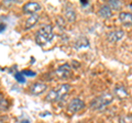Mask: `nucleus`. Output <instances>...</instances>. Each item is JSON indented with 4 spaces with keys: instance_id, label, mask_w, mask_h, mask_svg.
Returning a JSON list of instances; mask_svg holds the SVG:
<instances>
[{
    "instance_id": "nucleus-1",
    "label": "nucleus",
    "mask_w": 132,
    "mask_h": 123,
    "mask_svg": "<svg viewBox=\"0 0 132 123\" xmlns=\"http://www.w3.org/2000/svg\"><path fill=\"white\" fill-rule=\"evenodd\" d=\"M72 89V86L69 84H62L59 87L53 88L52 90H50L48 93L46 95V101L53 102V101H61L69 93Z\"/></svg>"
},
{
    "instance_id": "nucleus-5",
    "label": "nucleus",
    "mask_w": 132,
    "mask_h": 123,
    "mask_svg": "<svg viewBox=\"0 0 132 123\" xmlns=\"http://www.w3.org/2000/svg\"><path fill=\"white\" fill-rule=\"evenodd\" d=\"M71 67H69V65H62L61 67H59L55 71V76L57 78L60 79H65V78H68L69 76H71Z\"/></svg>"
},
{
    "instance_id": "nucleus-4",
    "label": "nucleus",
    "mask_w": 132,
    "mask_h": 123,
    "mask_svg": "<svg viewBox=\"0 0 132 123\" xmlns=\"http://www.w3.org/2000/svg\"><path fill=\"white\" fill-rule=\"evenodd\" d=\"M84 107H85V102L81 99H79V98H75V99L71 100V102L68 103L67 111L69 113H77V112H79L80 110L84 109Z\"/></svg>"
},
{
    "instance_id": "nucleus-6",
    "label": "nucleus",
    "mask_w": 132,
    "mask_h": 123,
    "mask_svg": "<svg viewBox=\"0 0 132 123\" xmlns=\"http://www.w3.org/2000/svg\"><path fill=\"white\" fill-rule=\"evenodd\" d=\"M126 35V32L123 30H114V31H111L107 34V40L111 43H116L118 41L122 40Z\"/></svg>"
},
{
    "instance_id": "nucleus-18",
    "label": "nucleus",
    "mask_w": 132,
    "mask_h": 123,
    "mask_svg": "<svg viewBox=\"0 0 132 123\" xmlns=\"http://www.w3.org/2000/svg\"><path fill=\"white\" fill-rule=\"evenodd\" d=\"M80 3H81L82 6H86V5H88V2H87V1H80Z\"/></svg>"
},
{
    "instance_id": "nucleus-15",
    "label": "nucleus",
    "mask_w": 132,
    "mask_h": 123,
    "mask_svg": "<svg viewBox=\"0 0 132 123\" xmlns=\"http://www.w3.org/2000/svg\"><path fill=\"white\" fill-rule=\"evenodd\" d=\"M7 108H8V101L1 98L0 99V111H5V110H7Z\"/></svg>"
},
{
    "instance_id": "nucleus-19",
    "label": "nucleus",
    "mask_w": 132,
    "mask_h": 123,
    "mask_svg": "<svg viewBox=\"0 0 132 123\" xmlns=\"http://www.w3.org/2000/svg\"><path fill=\"white\" fill-rule=\"evenodd\" d=\"M21 123H30V122H29V121H28V120H24V121H22V122H21Z\"/></svg>"
},
{
    "instance_id": "nucleus-14",
    "label": "nucleus",
    "mask_w": 132,
    "mask_h": 123,
    "mask_svg": "<svg viewBox=\"0 0 132 123\" xmlns=\"http://www.w3.org/2000/svg\"><path fill=\"white\" fill-rule=\"evenodd\" d=\"M108 6L111 8V10H118L121 7V2L117 1V0H112V1H109Z\"/></svg>"
},
{
    "instance_id": "nucleus-13",
    "label": "nucleus",
    "mask_w": 132,
    "mask_h": 123,
    "mask_svg": "<svg viewBox=\"0 0 132 123\" xmlns=\"http://www.w3.org/2000/svg\"><path fill=\"white\" fill-rule=\"evenodd\" d=\"M38 21H39V15H36V14L30 15V17L27 19V21H26V29L33 28L36 23H38Z\"/></svg>"
},
{
    "instance_id": "nucleus-3",
    "label": "nucleus",
    "mask_w": 132,
    "mask_h": 123,
    "mask_svg": "<svg viewBox=\"0 0 132 123\" xmlns=\"http://www.w3.org/2000/svg\"><path fill=\"white\" fill-rule=\"evenodd\" d=\"M113 100V96L112 93L110 92H105L102 93L101 96H99L97 98L90 102V108L94 109V110H100V109H104L106 106L110 104Z\"/></svg>"
},
{
    "instance_id": "nucleus-10",
    "label": "nucleus",
    "mask_w": 132,
    "mask_h": 123,
    "mask_svg": "<svg viewBox=\"0 0 132 123\" xmlns=\"http://www.w3.org/2000/svg\"><path fill=\"white\" fill-rule=\"evenodd\" d=\"M46 89H47L46 84H44V83H36V84H34V85H33L32 87L30 88V92L32 93V95L38 96V95H41V93H43Z\"/></svg>"
},
{
    "instance_id": "nucleus-2",
    "label": "nucleus",
    "mask_w": 132,
    "mask_h": 123,
    "mask_svg": "<svg viewBox=\"0 0 132 123\" xmlns=\"http://www.w3.org/2000/svg\"><path fill=\"white\" fill-rule=\"evenodd\" d=\"M53 39V28L51 25H43L35 33V42L39 45H45Z\"/></svg>"
},
{
    "instance_id": "nucleus-11",
    "label": "nucleus",
    "mask_w": 132,
    "mask_h": 123,
    "mask_svg": "<svg viewBox=\"0 0 132 123\" xmlns=\"http://www.w3.org/2000/svg\"><path fill=\"white\" fill-rule=\"evenodd\" d=\"M64 19L68 22H74L76 20V12L72 7H66L64 10Z\"/></svg>"
},
{
    "instance_id": "nucleus-16",
    "label": "nucleus",
    "mask_w": 132,
    "mask_h": 123,
    "mask_svg": "<svg viewBox=\"0 0 132 123\" xmlns=\"http://www.w3.org/2000/svg\"><path fill=\"white\" fill-rule=\"evenodd\" d=\"M14 77H15V79L18 80L19 83H24V81H26V78L23 77L22 73H16L15 75H14Z\"/></svg>"
},
{
    "instance_id": "nucleus-7",
    "label": "nucleus",
    "mask_w": 132,
    "mask_h": 123,
    "mask_svg": "<svg viewBox=\"0 0 132 123\" xmlns=\"http://www.w3.org/2000/svg\"><path fill=\"white\" fill-rule=\"evenodd\" d=\"M22 10L24 13H28V14H34L36 12H39L41 10V5L38 2H28L23 6Z\"/></svg>"
},
{
    "instance_id": "nucleus-8",
    "label": "nucleus",
    "mask_w": 132,
    "mask_h": 123,
    "mask_svg": "<svg viewBox=\"0 0 132 123\" xmlns=\"http://www.w3.org/2000/svg\"><path fill=\"white\" fill-rule=\"evenodd\" d=\"M113 93H114V96L120 100H126V99H128V97H129L128 90L126 89V87H123L121 85L116 86L113 89Z\"/></svg>"
},
{
    "instance_id": "nucleus-12",
    "label": "nucleus",
    "mask_w": 132,
    "mask_h": 123,
    "mask_svg": "<svg viewBox=\"0 0 132 123\" xmlns=\"http://www.w3.org/2000/svg\"><path fill=\"white\" fill-rule=\"evenodd\" d=\"M99 15H100L101 18H110L111 15H112V10H111V8L108 6V5H104L100 7V9H99Z\"/></svg>"
},
{
    "instance_id": "nucleus-9",
    "label": "nucleus",
    "mask_w": 132,
    "mask_h": 123,
    "mask_svg": "<svg viewBox=\"0 0 132 123\" xmlns=\"http://www.w3.org/2000/svg\"><path fill=\"white\" fill-rule=\"evenodd\" d=\"M119 21L125 27H132V13L131 12H120Z\"/></svg>"
},
{
    "instance_id": "nucleus-17",
    "label": "nucleus",
    "mask_w": 132,
    "mask_h": 123,
    "mask_svg": "<svg viewBox=\"0 0 132 123\" xmlns=\"http://www.w3.org/2000/svg\"><path fill=\"white\" fill-rule=\"evenodd\" d=\"M24 75H29V76H35V73H32V72H30V71H24V72H22Z\"/></svg>"
},
{
    "instance_id": "nucleus-20",
    "label": "nucleus",
    "mask_w": 132,
    "mask_h": 123,
    "mask_svg": "<svg viewBox=\"0 0 132 123\" xmlns=\"http://www.w3.org/2000/svg\"><path fill=\"white\" fill-rule=\"evenodd\" d=\"M130 8H131V10H132V3H131V5H130Z\"/></svg>"
}]
</instances>
